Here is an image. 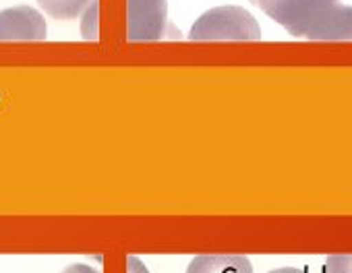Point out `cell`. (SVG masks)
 Wrapping results in <instances>:
<instances>
[{
    "instance_id": "obj_1",
    "label": "cell",
    "mask_w": 352,
    "mask_h": 273,
    "mask_svg": "<svg viewBox=\"0 0 352 273\" xmlns=\"http://www.w3.org/2000/svg\"><path fill=\"white\" fill-rule=\"evenodd\" d=\"M191 40H259L261 29L257 19L243 7H216L206 11L189 32Z\"/></svg>"
},
{
    "instance_id": "obj_2",
    "label": "cell",
    "mask_w": 352,
    "mask_h": 273,
    "mask_svg": "<svg viewBox=\"0 0 352 273\" xmlns=\"http://www.w3.org/2000/svg\"><path fill=\"white\" fill-rule=\"evenodd\" d=\"M249 3L280 23L290 36L305 38L313 21L340 0H249Z\"/></svg>"
},
{
    "instance_id": "obj_3",
    "label": "cell",
    "mask_w": 352,
    "mask_h": 273,
    "mask_svg": "<svg viewBox=\"0 0 352 273\" xmlns=\"http://www.w3.org/2000/svg\"><path fill=\"white\" fill-rule=\"evenodd\" d=\"M126 38L131 42H153L168 32V0H126Z\"/></svg>"
},
{
    "instance_id": "obj_4",
    "label": "cell",
    "mask_w": 352,
    "mask_h": 273,
    "mask_svg": "<svg viewBox=\"0 0 352 273\" xmlns=\"http://www.w3.org/2000/svg\"><path fill=\"white\" fill-rule=\"evenodd\" d=\"M48 25L40 11L28 5L0 11V40H46Z\"/></svg>"
},
{
    "instance_id": "obj_5",
    "label": "cell",
    "mask_w": 352,
    "mask_h": 273,
    "mask_svg": "<svg viewBox=\"0 0 352 273\" xmlns=\"http://www.w3.org/2000/svg\"><path fill=\"white\" fill-rule=\"evenodd\" d=\"M307 40H352V7L333 5L323 11L305 34Z\"/></svg>"
},
{
    "instance_id": "obj_6",
    "label": "cell",
    "mask_w": 352,
    "mask_h": 273,
    "mask_svg": "<svg viewBox=\"0 0 352 273\" xmlns=\"http://www.w3.org/2000/svg\"><path fill=\"white\" fill-rule=\"evenodd\" d=\"M187 273H253V263L243 254H199Z\"/></svg>"
},
{
    "instance_id": "obj_7",
    "label": "cell",
    "mask_w": 352,
    "mask_h": 273,
    "mask_svg": "<svg viewBox=\"0 0 352 273\" xmlns=\"http://www.w3.org/2000/svg\"><path fill=\"white\" fill-rule=\"evenodd\" d=\"M91 3L94 0H38V5L42 7L44 13L60 21H69L83 15Z\"/></svg>"
},
{
    "instance_id": "obj_8",
    "label": "cell",
    "mask_w": 352,
    "mask_h": 273,
    "mask_svg": "<svg viewBox=\"0 0 352 273\" xmlns=\"http://www.w3.org/2000/svg\"><path fill=\"white\" fill-rule=\"evenodd\" d=\"M323 273H352V254H331L325 259Z\"/></svg>"
},
{
    "instance_id": "obj_9",
    "label": "cell",
    "mask_w": 352,
    "mask_h": 273,
    "mask_svg": "<svg viewBox=\"0 0 352 273\" xmlns=\"http://www.w3.org/2000/svg\"><path fill=\"white\" fill-rule=\"evenodd\" d=\"M81 34L87 40H96L98 38V0H94V3L89 5V9L83 13Z\"/></svg>"
},
{
    "instance_id": "obj_10",
    "label": "cell",
    "mask_w": 352,
    "mask_h": 273,
    "mask_svg": "<svg viewBox=\"0 0 352 273\" xmlns=\"http://www.w3.org/2000/svg\"><path fill=\"white\" fill-rule=\"evenodd\" d=\"M126 271L129 273H149L147 271V267L141 263V259H137V257H129L126 259Z\"/></svg>"
},
{
    "instance_id": "obj_11",
    "label": "cell",
    "mask_w": 352,
    "mask_h": 273,
    "mask_svg": "<svg viewBox=\"0 0 352 273\" xmlns=\"http://www.w3.org/2000/svg\"><path fill=\"white\" fill-rule=\"evenodd\" d=\"M63 273H98L94 267H89V265H81V263H77V265H71V267H67Z\"/></svg>"
},
{
    "instance_id": "obj_12",
    "label": "cell",
    "mask_w": 352,
    "mask_h": 273,
    "mask_svg": "<svg viewBox=\"0 0 352 273\" xmlns=\"http://www.w3.org/2000/svg\"><path fill=\"white\" fill-rule=\"evenodd\" d=\"M272 273H309V271H305V269H294V267H282V269H276V271H272Z\"/></svg>"
}]
</instances>
